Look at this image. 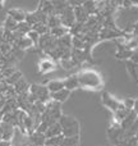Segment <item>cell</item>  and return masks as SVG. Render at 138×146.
Segmentation results:
<instances>
[{"label": "cell", "instance_id": "cell-27", "mask_svg": "<svg viewBox=\"0 0 138 146\" xmlns=\"http://www.w3.org/2000/svg\"><path fill=\"white\" fill-rule=\"evenodd\" d=\"M60 146H79V136L75 137H64Z\"/></svg>", "mask_w": 138, "mask_h": 146}, {"label": "cell", "instance_id": "cell-40", "mask_svg": "<svg viewBox=\"0 0 138 146\" xmlns=\"http://www.w3.org/2000/svg\"><path fill=\"white\" fill-rule=\"evenodd\" d=\"M134 137H136V139L138 140V132H137V135H136V136H134Z\"/></svg>", "mask_w": 138, "mask_h": 146}, {"label": "cell", "instance_id": "cell-17", "mask_svg": "<svg viewBox=\"0 0 138 146\" xmlns=\"http://www.w3.org/2000/svg\"><path fill=\"white\" fill-rule=\"evenodd\" d=\"M13 87H14V90H15V92H17V95H22V94H27L28 91H30L31 85L24 80V78L22 77L17 83H15L14 86H13Z\"/></svg>", "mask_w": 138, "mask_h": 146}, {"label": "cell", "instance_id": "cell-4", "mask_svg": "<svg viewBox=\"0 0 138 146\" xmlns=\"http://www.w3.org/2000/svg\"><path fill=\"white\" fill-rule=\"evenodd\" d=\"M59 18H60L61 26H64V27L69 28V30L75 25L74 9H73V8L70 7V5H68V7L65 8V10H64V12L61 13L60 15H59Z\"/></svg>", "mask_w": 138, "mask_h": 146}, {"label": "cell", "instance_id": "cell-2", "mask_svg": "<svg viewBox=\"0 0 138 146\" xmlns=\"http://www.w3.org/2000/svg\"><path fill=\"white\" fill-rule=\"evenodd\" d=\"M59 124L61 127V135L64 137H75L79 136V123L74 117L61 115L59 119Z\"/></svg>", "mask_w": 138, "mask_h": 146}, {"label": "cell", "instance_id": "cell-41", "mask_svg": "<svg viewBox=\"0 0 138 146\" xmlns=\"http://www.w3.org/2000/svg\"><path fill=\"white\" fill-rule=\"evenodd\" d=\"M45 146H49V145H45Z\"/></svg>", "mask_w": 138, "mask_h": 146}, {"label": "cell", "instance_id": "cell-24", "mask_svg": "<svg viewBox=\"0 0 138 146\" xmlns=\"http://www.w3.org/2000/svg\"><path fill=\"white\" fill-rule=\"evenodd\" d=\"M38 9L45 13L48 17L54 15V3L49 1V0H44V1L40 3V8H38Z\"/></svg>", "mask_w": 138, "mask_h": 146}, {"label": "cell", "instance_id": "cell-13", "mask_svg": "<svg viewBox=\"0 0 138 146\" xmlns=\"http://www.w3.org/2000/svg\"><path fill=\"white\" fill-rule=\"evenodd\" d=\"M26 15H27V13L23 12L22 9H18V8H13V9L8 10V17L13 18V19H14L17 23L24 22V21H26Z\"/></svg>", "mask_w": 138, "mask_h": 146}, {"label": "cell", "instance_id": "cell-35", "mask_svg": "<svg viewBox=\"0 0 138 146\" xmlns=\"http://www.w3.org/2000/svg\"><path fill=\"white\" fill-rule=\"evenodd\" d=\"M123 105L125 106L127 109H129V110H132L134 106V100H132V99H127V100L123 101Z\"/></svg>", "mask_w": 138, "mask_h": 146}, {"label": "cell", "instance_id": "cell-20", "mask_svg": "<svg viewBox=\"0 0 138 146\" xmlns=\"http://www.w3.org/2000/svg\"><path fill=\"white\" fill-rule=\"evenodd\" d=\"M60 135H61V127H60V124H59V122H56V123L51 124V126L48 128V131L45 132L46 139L56 137V136H60Z\"/></svg>", "mask_w": 138, "mask_h": 146}, {"label": "cell", "instance_id": "cell-38", "mask_svg": "<svg viewBox=\"0 0 138 146\" xmlns=\"http://www.w3.org/2000/svg\"><path fill=\"white\" fill-rule=\"evenodd\" d=\"M0 146H12V142H10V141H4V140H1V141H0Z\"/></svg>", "mask_w": 138, "mask_h": 146}, {"label": "cell", "instance_id": "cell-21", "mask_svg": "<svg viewBox=\"0 0 138 146\" xmlns=\"http://www.w3.org/2000/svg\"><path fill=\"white\" fill-rule=\"evenodd\" d=\"M132 55H133V51L128 50L125 46H118V51H116L115 56L120 60H131Z\"/></svg>", "mask_w": 138, "mask_h": 146}, {"label": "cell", "instance_id": "cell-3", "mask_svg": "<svg viewBox=\"0 0 138 146\" xmlns=\"http://www.w3.org/2000/svg\"><path fill=\"white\" fill-rule=\"evenodd\" d=\"M28 99L32 104L35 103H44L46 104L48 101L51 100L50 98V92H49L48 87L42 85H37V83H32L28 91Z\"/></svg>", "mask_w": 138, "mask_h": 146}, {"label": "cell", "instance_id": "cell-37", "mask_svg": "<svg viewBox=\"0 0 138 146\" xmlns=\"http://www.w3.org/2000/svg\"><path fill=\"white\" fill-rule=\"evenodd\" d=\"M133 111L138 115V99L134 100V106H133Z\"/></svg>", "mask_w": 138, "mask_h": 146}, {"label": "cell", "instance_id": "cell-23", "mask_svg": "<svg viewBox=\"0 0 138 146\" xmlns=\"http://www.w3.org/2000/svg\"><path fill=\"white\" fill-rule=\"evenodd\" d=\"M82 7L87 12L88 15H95L98 13V3L97 1H83Z\"/></svg>", "mask_w": 138, "mask_h": 146}, {"label": "cell", "instance_id": "cell-15", "mask_svg": "<svg viewBox=\"0 0 138 146\" xmlns=\"http://www.w3.org/2000/svg\"><path fill=\"white\" fill-rule=\"evenodd\" d=\"M137 118H138V115H137L136 113H134L133 110H132L131 113H129L128 115L125 117V119H124V121H123V122H121V123H120V127H121V129L127 132V131H128L129 128H131L132 126H133V123H134V122L137 121Z\"/></svg>", "mask_w": 138, "mask_h": 146}, {"label": "cell", "instance_id": "cell-19", "mask_svg": "<svg viewBox=\"0 0 138 146\" xmlns=\"http://www.w3.org/2000/svg\"><path fill=\"white\" fill-rule=\"evenodd\" d=\"M125 67H127V71H128L129 76H131V78L134 82L138 83V64L133 63V62H131V60H127Z\"/></svg>", "mask_w": 138, "mask_h": 146}, {"label": "cell", "instance_id": "cell-7", "mask_svg": "<svg viewBox=\"0 0 138 146\" xmlns=\"http://www.w3.org/2000/svg\"><path fill=\"white\" fill-rule=\"evenodd\" d=\"M38 72L41 74H46V73H50L55 69L56 67V63L55 60H53L51 58H44L38 62Z\"/></svg>", "mask_w": 138, "mask_h": 146}, {"label": "cell", "instance_id": "cell-11", "mask_svg": "<svg viewBox=\"0 0 138 146\" xmlns=\"http://www.w3.org/2000/svg\"><path fill=\"white\" fill-rule=\"evenodd\" d=\"M73 9H74L75 23H81V25H85V23L87 22L88 17H90V15L87 14V12L85 10V8H83L82 5H79V7H75V8H73Z\"/></svg>", "mask_w": 138, "mask_h": 146}, {"label": "cell", "instance_id": "cell-30", "mask_svg": "<svg viewBox=\"0 0 138 146\" xmlns=\"http://www.w3.org/2000/svg\"><path fill=\"white\" fill-rule=\"evenodd\" d=\"M22 77H23V74H22V73H20L19 71H15V73H13V74L10 76L9 78H7V80H5V81H7V83H8V85H9V86H14L15 83H17L18 81H19Z\"/></svg>", "mask_w": 138, "mask_h": 146}, {"label": "cell", "instance_id": "cell-8", "mask_svg": "<svg viewBox=\"0 0 138 146\" xmlns=\"http://www.w3.org/2000/svg\"><path fill=\"white\" fill-rule=\"evenodd\" d=\"M123 35L121 31H119L118 28H106V27H102L98 33V37H100V41L101 40H110V38H118Z\"/></svg>", "mask_w": 138, "mask_h": 146}, {"label": "cell", "instance_id": "cell-28", "mask_svg": "<svg viewBox=\"0 0 138 146\" xmlns=\"http://www.w3.org/2000/svg\"><path fill=\"white\" fill-rule=\"evenodd\" d=\"M32 31H35V32H37L40 36L42 35H46V33L50 32V28L48 27V25H42V23H37V25H35L32 27Z\"/></svg>", "mask_w": 138, "mask_h": 146}, {"label": "cell", "instance_id": "cell-16", "mask_svg": "<svg viewBox=\"0 0 138 146\" xmlns=\"http://www.w3.org/2000/svg\"><path fill=\"white\" fill-rule=\"evenodd\" d=\"M69 96H70V91L67 90V88H64V90L59 91V92L50 94L51 100L56 101V103H59V104H61V103H64V101H67V100L69 99Z\"/></svg>", "mask_w": 138, "mask_h": 146}, {"label": "cell", "instance_id": "cell-6", "mask_svg": "<svg viewBox=\"0 0 138 146\" xmlns=\"http://www.w3.org/2000/svg\"><path fill=\"white\" fill-rule=\"evenodd\" d=\"M101 101H102L104 105H105L108 109H110L113 113H115V111L121 106L120 101L116 100L114 96H111L110 94H108V92H104L102 94V99H101Z\"/></svg>", "mask_w": 138, "mask_h": 146}, {"label": "cell", "instance_id": "cell-10", "mask_svg": "<svg viewBox=\"0 0 138 146\" xmlns=\"http://www.w3.org/2000/svg\"><path fill=\"white\" fill-rule=\"evenodd\" d=\"M28 140L33 146H45L46 144V136L40 132H32L31 135H28Z\"/></svg>", "mask_w": 138, "mask_h": 146}, {"label": "cell", "instance_id": "cell-29", "mask_svg": "<svg viewBox=\"0 0 138 146\" xmlns=\"http://www.w3.org/2000/svg\"><path fill=\"white\" fill-rule=\"evenodd\" d=\"M59 26H61V22L58 15H50V17L48 18V27L50 28V30L51 28L59 27Z\"/></svg>", "mask_w": 138, "mask_h": 146}, {"label": "cell", "instance_id": "cell-33", "mask_svg": "<svg viewBox=\"0 0 138 146\" xmlns=\"http://www.w3.org/2000/svg\"><path fill=\"white\" fill-rule=\"evenodd\" d=\"M27 36L30 37V40L32 41L33 48H38V41H40V35H38L37 32H35V31H31V32L28 33Z\"/></svg>", "mask_w": 138, "mask_h": 146}, {"label": "cell", "instance_id": "cell-12", "mask_svg": "<svg viewBox=\"0 0 138 146\" xmlns=\"http://www.w3.org/2000/svg\"><path fill=\"white\" fill-rule=\"evenodd\" d=\"M46 87H48V90L50 94L59 92V91L65 88V86H64V80H51L48 82Z\"/></svg>", "mask_w": 138, "mask_h": 146}, {"label": "cell", "instance_id": "cell-1", "mask_svg": "<svg viewBox=\"0 0 138 146\" xmlns=\"http://www.w3.org/2000/svg\"><path fill=\"white\" fill-rule=\"evenodd\" d=\"M79 87L91 88V90H101L104 86L102 76L95 69H82L77 73Z\"/></svg>", "mask_w": 138, "mask_h": 146}, {"label": "cell", "instance_id": "cell-39", "mask_svg": "<svg viewBox=\"0 0 138 146\" xmlns=\"http://www.w3.org/2000/svg\"><path fill=\"white\" fill-rule=\"evenodd\" d=\"M133 35L138 36V22L136 23V26H134V28H133Z\"/></svg>", "mask_w": 138, "mask_h": 146}, {"label": "cell", "instance_id": "cell-32", "mask_svg": "<svg viewBox=\"0 0 138 146\" xmlns=\"http://www.w3.org/2000/svg\"><path fill=\"white\" fill-rule=\"evenodd\" d=\"M13 73H15V68H14V67H12V66L4 67V68L1 69V77L4 78V80H7V78H9Z\"/></svg>", "mask_w": 138, "mask_h": 146}, {"label": "cell", "instance_id": "cell-34", "mask_svg": "<svg viewBox=\"0 0 138 146\" xmlns=\"http://www.w3.org/2000/svg\"><path fill=\"white\" fill-rule=\"evenodd\" d=\"M60 66L63 67L64 69H72V68H74L77 64L74 63V62L72 60V58H69V59H64V60H60Z\"/></svg>", "mask_w": 138, "mask_h": 146}, {"label": "cell", "instance_id": "cell-5", "mask_svg": "<svg viewBox=\"0 0 138 146\" xmlns=\"http://www.w3.org/2000/svg\"><path fill=\"white\" fill-rule=\"evenodd\" d=\"M46 114H49L50 117H53L56 122H59L60 117L63 115L61 114V109H60V104L56 103L54 100H50L46 103V110H45Z\"/></svg>", "mask_w": 138, "mask_h": 146}, {"label": "cell", "instance_id": "cell-31", "mask_svg": "<svg viewBox=\"0 0 138 146\" xmlns=\"http://www.w3.org/2000/svg\"><path fill=\"white\" fill-rule=\"evenodd\" d=\"M64 140V136L60 135V136H56V137H51V139H46V144L49 146H60L61 141Z\"/></svg>", "mask_w": 138, "mask_h": 146}, {"label": "cell", "instance_id": "cell-18", "mask_svg": "<svg viewBox=\"0 0 138 146\" xmlns=\"http://www.w3.org/2000/svg\"><path fill=\"white\" fill-rule=\"evenodd\" d=\"M49 33H50L53 37H55V38H61V37H64V36L69 35L70 30L69 28H67V27H64V26H59V27L51 28Z\"/></svg>", "mask_w": 138, "mask_h": 146}, {"label": "cell", "instance_id": "cell-22", "mask_svg": "<svg viewBox=\"0 0 138 146\" xmlns=\"http://www.w3.org/2000/svg\"><path fill=\"white\" fill-rule=\"evenodd\" d=\"M64 86H65L67 90L72 91V90H75V88L79 87V82H78V77L77 74H73V76H69L64 80Z\"/></svg>", "mask_w": 138, "mask_h": 146}, {"label": "cell", "instance_id": "cell-14", "mask_svg": "<svg viewBox=\"0 0 138 146\" xmlns=\"http://www.w3.org/2000/svg\"><path fill=\"white\" fill-rule=\"evenodd\" d=\"M13 46H15V48L26 51L27 49L33 48V44H32V41L30 40L28 36H24V37H20V38H18V40H15V42L13 44Z\"/></svg>", "mask_w": 138, "mask_h": 146}, {"label": "cell", "instance_id": "cell-25", "mask_svg": "<svg viewBox=\"0 0 138 146\" xmlns=\"http://www.w3.org/2000/svg\"><path fill=\"white\" fill-rule=\"evenodd\" d=\"M17 27H18V23L15 22L13 18L7 15V18H5V21H4V25H3V28H4L5 31H9V32H14V31L17 30Z\"/></svg>", "mask_w": 138, "mask_h": 146}, {"label": "cell", "instance_id": "cell-26", "mask_svg": "<svg viewBox=\"0 0 138 146\" xmlns=\"http://www.w3.org/2000/svg\"><path fill=\"white\" fill-rule=\"evenodd\" d=\"M54 3V15H60L69 5V1H53Z\"/></svg>", "mask_w": 138, "mask_h": 146}, {"label": "cell", "instance_id": "cell-9", "mask_svg": "<svg viewBox=\"0 0 138 146\" xmlns=\"http://www.w3.org/2000/svg\"><path fill=\"white\" fill-rule=\"evenodd\" d=\"M0 129H1V140L4 141H10L12 142L13 136H14L15 128L12 124L4 123V122H0Z\"/></svg>", "mask_w": 138, "mask_h": 146}, {"label": "cell", "instance_id": "cell-36", "mask_svg": "<svg viewBox=\"0 0 138 146\" xmlns=\"http://www.w3.org/2000/svg\"><path fill=\"white\" fill-rule=\"evenodd\" d=\"M131 62H133V63L138 64V50L133 51V55H132V58H131Z\"/></svg>", "mask_w": 138, "mask_h": 146}]
</instances>
